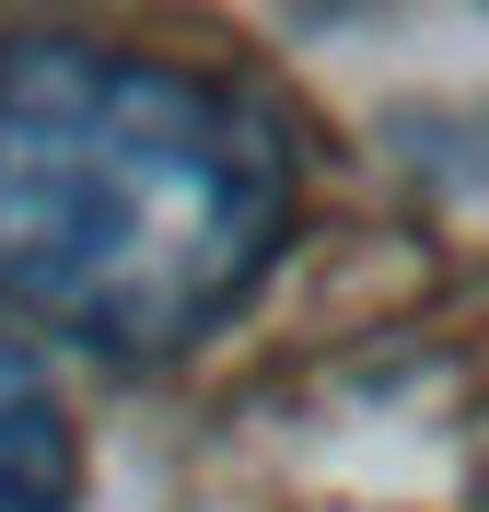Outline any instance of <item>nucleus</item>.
Masks as SVG:
<instances>
[{
    "label": "nucleus",
    "instance_id": "2",
    "mask_svg": "<svg viewBox=\"0 0 489 512\" xmlns=\"http://www.w3.org/2000/svg\"><path fill=\"white\" fill-rule=\"evenodd\" d=\"M0 512H70V408L0 338Z\"/></svg>",
    "mask_w": 489,
    "mask_h": 512
},
{
    "label": "nucleus",
    "instance_id": "1",
    "mask_svg": "<svg viewBox=\"0 0 489 512\" xmlns=\"http://www.w3.org/2000/svg\"><path fill=\"white\" fill-rule=\"evenodd\" d=\"M292 233V128L105 35H0V315L187 350Z\"/></svg>",
    "mask_w": 489,
    "mask_h": 512
}]
</instances>
